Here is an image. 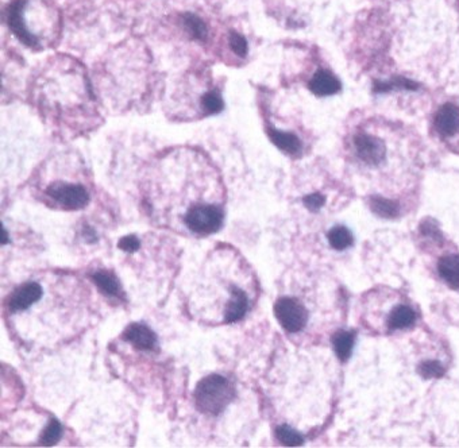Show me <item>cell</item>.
I'll return each instance as SVG.
<instances>
[{
	"instance_id": "6da1fadb",
	"label": "cell",
	"mask_w": 459,
	"mask_h": 448,
	"mask_svg": "<svg viewBox=\"0 0 459 448\" xmlns=\"http://www.w3.org/2000/svg\"><path fill=\"white\" fill-rule=\"evenodd\" d=\"M235 397V390L229 381L218 374L202 380L195 390L196 407L207 415L222 413Z\"/></svg>"
},
{
	"instance_id": "7a4b0ae2",
	"label": "cell",
	"mask_w": 459,
	"mask_h": 448,
	"mask_svg": "<svg viewBox=\"0 0 459 448\" xmlns=\"http://www.w3.org/2000/svg\"><path fill=\"white\" fill-rule=\"evenodd\" d=\"M225 221L223 208L218 204L200 203L190 208L184 216L189 230L197 235H209L216 232Z\"/></svg>"
},
{
	"instance_id": "3957f363",
	"label": "cell",
	"mask_w": 459,
	"mask_h": 448,
	"mask_svg": "<svg viewBox=\"0 0 459 448\" xmlns=\"http://www.w3.org/2000/svg\"><path fill=\"white\" fill-rule=\"evenodd\" d=\"M45 196L65 211H77L89 203V193L82 184L63 181L50 184L45 189Z\"/></svg>"
},
{
	"instance_id": "277c9868",
	"label": "cell",
	"mask_w": 459,
	"mask_h": 448,
	"mask_svg": "<svg viewBox=\"0 0 459 448\" xmlns=\"http://www.w3.org/2000/svg\"><path fill=\"white\" fill-rule=\"evenodd\" d=\"M274 315L289 334L300 332L308 322V311L294 297H280L274 304Z\"/></svg>"
},
{
	"instance_id": "5b68a950",
	"label": "cell",
	"mask_w": 459,
	"mask_h": 448,
	"mask_svg": "<svg viewBox=\"0 0 459 448\" xmlns=\"http://www.w3.org/2000/svg\"><path fill=\"white\" fill-rule=\"evenodd\" d=\"M354 150L362 163L377 166L385 160L386 147L384 142L368 133H359L354 137Z\"/></svg>"
},
{
	"instance_id": "8992f818",
	"label": "cell",
	"mask_w": 459,
	"mask_h": 448,
	"mask_svg": "<svg viewBox=\"0 0 459 448\" xmlns=\"http://www.w3.org/2000/svg\"><path fill=\"white\" fill-rule=\"evenodd\" d=\"M27 0H13L8 4L7 8V23L13 34L26 46L34 47L38 45V40L34 34L29 31V29L24 24L23 14H24V7H26Z\"/></svg>"
},
{
	"instance_id": "52a82bcc",
	"label": "cell",
	"mask_w": 459,
	"mask_h": 448,
	"mask_svg": "<svg viewBox=\"0 0 459 448\" xmlns=\"http://www.w3.org/2000/svg\"><path fill=\"white\" fill-rule=\"evenodd\" d=\"M43 296V289L41 284L36 281L24 283L18 286L8 297L7 306L11 312H23L27 311L31 306L38 303Z\"/></svg>"
},
{
	"instance_id": "ba28073f",
	"label": "cell",
	"mask_w": 459,
	"mask_h": 448,
	"mask_svg": "<svg viewBox=\"0 0 459 448\" xmlns=\"http://www.w3.org/2000/svg\"><path fill=\"white\" fill-rule=\"evenodd\" d=\"M434 126L442 137L450 138L459 131V107L453 103L442 105L435 114Z\"/></svg>"
},
{
	"instance_id": "9c48e42d",
	"label": "cell",
	"mask_w": 459,
	"mask_h": 448,
	"mask_svg": "<svg viewBox=\"0 0 459 448\" xmlns=\"http://www.w3.org/2000/svg\"><path fill=\"white\" fill-rule=\"evenodd\" d=\"M418 320V313L414 309V306H409L408 303H398L393 306L386 318V324L389 331H397V329H407L414 326Z\"/></svg>"
},
{
	"instance_id": "30bf717a",
	"label": "cell",
	"mask_w": 459,
	"mask_h": 448,
	"mask_svg": "<svg viewBox=\"0 0 459 448\" xmlns=\"http://www.w3.org/2000/svg\"><path fill=\"white\" fill-rule=\"evenodd\" d=\"M123 339L140 350H153L157 346L156 334L142 323H134L127 327Z\"/></svg>"
},
{
	"instance_id": "8fae6325",
	"label": "cell",
	"mask_w": 459,
	"mask_h": 448,
	"mask_svg": "<svg viewBox=\"0 0 459 448\" xmlns=\"http://www.w3.org/2000/svg\"><path fill=\"white\" fill-rule=\"evenodd\" d=\"M248 309H249L248 294L245 293V290L234 286L225 309V322L226 323L239 322L246 315Z\"/></svg>"
},
{
	"instance_id": "7c38bea8",
	"label": "cell",
	"mask_w": 459,
	"mask_h": 448,
	"mask_svg": "<svg viewBox=\"0 0 459 448\" xmlns=\"http://www.w3.org/2000/svg\"><path fill=\"white\" fill-rule=\"evenodd\" d=\"M308 87L313 95L323 98L339 92L340 82L331 72L322 69L313 75V79L308 82Z\"/></svg>"
},
{
	"instance_id": "4fadbf2b",
	"label": "cell",
	"mask_w": 459,
	"mask_h": 448,
	"mask_svg": "<svg viewBox=\"0 0 459 448\" xmlns=\"http://www.w3.org/2000/svg\"><path fill=\"white\" fill-rule=\"evenodd\" d=\"M440 278L451 289H459V254H447L438 262Z\"/></svg>"
},
{
	"instance_id": "5bb4252c",
	"label": "cell",
	"mask_w": 459,
	"mask_h": 448,
	"mask_svg": "<svg viewBox=\"0 0 459 448\" xmlns=\"http://www.w3.org/2000/svg\"><path fill=\"white\" fill-rule=\"evenodd\" d=\"M268 135L271 142L287 154H297L301 150V141L293 133H287L277 130L274 127H268Z\"/></svg>"
},
{
	"instance_id": "9a60e30c",
	"label": "cell",
	"mask_w": 459,
	"mask_h": 448,
	"mask_svg": "<svg viewBox=\"0 0 459 448\" xmlns=\"http://www.w3.org/2000/svg\"><path fill=\"white\" fill-rule=\"evenodd\" d=\"M91 277H92L93 283L99 286V289L103 290L108 296L123 297V290L121 288V284L112 273L105 271V270H98V271L92 273Z\"/></svg>"
},
{
	"instance_id": "2e32d148",
	"label": "cell",
	"mask_w": 459,
	"mask_h": 448,
	"mask_svg": "<svg viewBox=\"0 0 459 448\" xmlns=\"http://www.w3.org/2000/svg\"><path fill=\"white\" fill-rule=\"evenodd\" d=\"M355 335L352 331H339L333 338L335 352L340 361H347L354 347Z\"/></svg>"
},
{
	"instance_id": "e0dca14e",
	"label": "cell",
	"mask_w": 459,
	"mask_h": 448,
	"mask_svg": "<svg viewBox=\"0 0 459 448\" xmlns=\"http://www.w3.org/2000/svg\"><path fill=\"white\" fill-rule=\"evenodd\" d=\"M370 209L376 214L377 216L386 219H393L400 215L398 203L381 196L370 197Z\"/></svg>"
},
{
	"instance_id": "ac0fdd59",
	"label": "cell",
	"mask_w": 459,
	"mask_h": 448,
	"mask_svg": "<svg viewBox=\"0 0 459 448\" xmlns=\"http://www.w3.org/2000/svg\"><path fill=\"white\" fill-rule=\"evenodd\" d=\"M329 244L335 250H346L353 245L354 238L352 231L345 225H335L327 234Z\"/></svg>"
},
{
	"instance_id": "d6986e66",
	"label": "cell",
	"mask_w": 459,
	"mask_h": 448,
	"mask_svg": "<svg viewBox=\"0 0 459 448\" xmlns=\"http://www.w3.org/2000/svg\"><path fill=\"white\" fill-rule=\"evenodd\" d=\"M395 89L415 91V89H418V84L409 79H405V77H393L389 82H376L373 87V91L377 94H385V92L395 91Z\"/></svg>"
},
{
	"instance_id": "ffe728a7",
	"label": "cell",
	"mask_w": 459,
	"mask_h": 448,
	"mask_svg": "<svg viewBox=\"0 0 459 448\" xmlns=\"http://www.w3.org/2000/svg\"><path fill=\"white\" fill-rule=\"evenodd\" d=\"M183 21H184V26H186L187 31L195 40L204 41L207 38V26L199 17L188 13V14H184Z\"/></svg>"
},
{
	"instance_id": "44dd1931",
	"label": "cell",
	"mask_w": 459,
	"mask_h": 448,
	"mask_svg": "<svg viewBox=\"0 0 459 448\" xmlns=\"http://www.w3.org/2000/svg\"><path fill=\"white\" fill-rule=\"evenodd\" d=\"M63 436V427L59 423V420L56 419H50L49 424L45 428V431L42 432L41 438H40V443L43 446H54L60 442Z\"/></svg>"
},
{
	"instance_id": "7402d4cb",
	"label": "cell",
	"mask_w": 459,
	"mask_h": 448,
	"mask_svg": "<svg viewBox=\"0 0 459 448\" xmlns=\"http://www.w3.org/2000/svg\"><path fill=\"white\" fill-rule=\"evenodd\" d=\"M223 107H225L223 99H222L220 94L216 91H209L202 99V108L206 115L218 114L223 110Z\"/></svg>"
},
{
	"instance_id": "603a6c76",
	"label": "cell",
	"mask_w": 459,
	"mask_h": 448,
	"mask_svg": "<svg viewBox=\"0 0 459 448\" xmlns=\"http://www.w3.org/2000/svg\"><path fill=\"white\" fill-rule=\"evenodd\" d=\"M276 436L277 439L284 445V446H289V447H294V446H301L304 443L303 436L293 431L292 428L288 426H281V427L276 429Z\"/></svg>"
},
{
	"instance_id": "cb8c5ba5",
	"label": "cell",
	"mask_w": 459,
	"mask_h": 448,
	"mask_svg": "<svg viewBox=\"0 0 459 448\" xmlns=\"http://www.w3.org/2000/svg\"><path fill=\"white\" fill-rule=\"evenodd\" d=\"M419 373L424 378H440L444 375L446 368L438 361H426L419 367Z\"/></svg>"
},
{
	"instance_id": "d4e9b609",
	"label": "cell",
	"mask_w": 459,
	"mask_h": 448,
	"mask_svg": "<svg viewBox=\"0 0 459 448\" xmlns=\"http://www.w3.org/2000/svg\"><path fill=\"white\" fill-rule=\"evenodd\" d=\"M420 231L424 237H428L431 239H434L435 242H443V235L439 230L438 225H437V222L431 218L428 219H424L421 224H420Z\"/></svg>"
},
{
	"instance_id": "484cf974",
	"label": "cell",
	"mask_w": 459,
	"mask_h": 448,
	"mask_svg": "<svg viewBox=\"0 0 459 448\" xmlns=\"http://www.w3.org/2000/svg\"><path fill=\"white\" fill-rule=\"evenodd\" d=\"M229 42L230 47L235 54H238L239 57H245L248 54V42L243 36L236 31H231Z\"/></svg>"
},
{
	"instance_id": "4316f807",
	"label": "cell",
	"mask_w": 459,
	"mask_h": 448,
	"mask_svg": "<svg viewBox=\"0 0 459 448\" xmlns=\"http://www.w3.org/2000/svg\"><path fill=\"white\" fill-rule=\"evenodd\" d=\"M303 203H304V205H306L310 211L316 212V211H319V209L324 205V203H326V197H324L322 193H317V192H316V193H311V195L304 196Z\"/></svg>"
},
{
	"instance_id": "83f0119b",
	"label": "cell",
	"mask_w": 459,
	"mask_h": 448,
	"mask_svg": "<svg viewBox=\"0 0 459 448\" xmlns=\"http://www.w3.org/2000/svg\"><path fill=\"white\" fill-rule=\"evenodd\" d=\"M118 247L121 250H123L126 253H135L140 250L141 247V242L140 239L135 237V235H127V237H123L119 244H118Z\"/></svg>"
},
{
	"instance_id": "f1b7e54d",
	"label": "cell",
	"mask_w": 459,
	"mask_h": 448,
	"mask_svg": "<svg viewBox=\"0 0 459 448\" xmlns=\"http://www.w3.org/2000/svg\"><path fill=\"white\" fill-rule=\"evenodd\" d=\"M8 237H10V235H8L7 230H6V227L1 225V245H7V244L10 242V238H8Z\"/></svg>"
}]
</instances>
